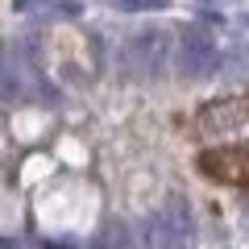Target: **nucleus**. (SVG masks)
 Returning <instances> with one entry per match:
<instances>
[{"label":"nucleus","mask_w":249,"mask_h":249,"mask_svg":"<svg viewBox=\"0 0 249 249\" xmlns=\"http://www.w3.org/2000/svg\"><path fill=\"white\" fill-rule=\"evenodd\" d=\"M245 121H249V91H241V96H224V100L204 104L187 121V129H191V137H216V133H229V129H237Z\"/></svg>","instance_id":"obj_1"},{"label":"nucleus","mask_w":249,"mask_h":249,"mask_svg":"<svg viewBox=\"0 0 249 249\" xmlns=\"http://www.w3.org/2000/svg\"><path fill=\"white\" fill-rule=\"evenodd\" d=\"M191 245V216L187 208L170 204L145 220V249H187Z\"/></svg>","instance_id":"obj_2"},{"label":"nucleus","mask_w":249,"mask_h":249,"mask_svg":"<svg viewBox=\"0 0 249 249\" xmlns=\"http://www.w3.org/2000/svg\"><path fill=\"white\" fill-rule=\"evenodd\" d=\"M199 170L216 183H237L249 187V145H220V150L199 154Z\"/></svg>","instance_id":"obj_3"},{"label":"nucleus","mask_w":249,"mask_h":249,"mask_svg":"<svg viewBox=\"0 0 249 249\" xmlns=\"http://www.w3.org/2000/svg\"><path fill=\"white\" fill-rule=\"evenodd\" d=\"M178 67L187 75H204L216 67V42L208 29H199V25L183 29V37H178Z\"/></svg>","instance_id":"obj_4"},{"label":"nucleus","mask_w":249,"mask_h":249,"mask_svg":"<svg viewBox=\"0 0 249 249\" xmlns=\"http://www.w3.org/2000/svg\"><path fill=\"white\" fill-rule=\"evenodd\" d=\"M91 249H121V232H104V237H96Z\"/></svg>","instance_id":"obj_5"}]
</instances>
